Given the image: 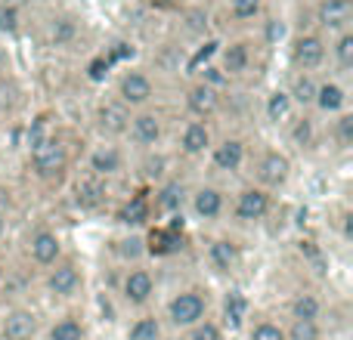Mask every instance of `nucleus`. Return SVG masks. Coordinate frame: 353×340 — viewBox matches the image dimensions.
Segmentation results:
<instances>
[{
  "instance_id": "obj_42",
  "label": "nucleus",
  "mask_w": 353,
  "mask_h": 340,
  "mask_svg": "<svg viewBox=\"0 0 353 340\" xmlns=\"http://www.w3.org/2000/svg\"><path fill=\"white\" fill-rule=\"evenodd\" d=\"M50 134H56L53 130V124H50V115H41V118H34L31 121V127H28V136H25V146H37L41 140H47Z\"/></svg>"
},
{
  "instance_id": "obj_9",
  "label": "nucleus",
  "mask_w": 353,
  "mask_h": 340,
  "mask_svg": "<svg viewBox=\"0 0 353 340\" xmlns=\"http://www.w3.org/2000/svg\"><path fill=\"white\" fill-rule=\"evenodd\" d=\"M270 211H273V195L261 186H245L232 201V220L245 226L261 223Z\"/></svg>"
},
{
  "instance_id": "obj_17",
  "label": "nucleus",
  "mask_w": 353,
  "mask_h": 340,
  "mask_svg": "<svg viewBox=\"0 0 353 340\" xmlns=\"http://www.w3.org/2000/svg\"><path fill=\"white\" fill-rule=\"evenodd\" d=\"M28 257H31V263H34V266H43V269H50L53 263H59L62 260V238H59V232L47 229V226L34 229V232H31V238H28Z\"/></svg>"
},
{
  "instance_id": "obj_23",
  "label": "nucleus",
  "mask_w": 353,
  "mask_h": 340,
  "mask_svg": "<svg viewBox=\"0 0 353 340\" xmlns=\"http://www.w3.org/2000/svg\"><path fill=\"white\" fill-rule=\"evenodd\" d=\"M239 260H242V254H239V244L232 242V238H214V242L208 244V263H211V269L217 275L236 273Z\"/></svg>"
},
{
  "instance_id": "obj_3",
  "label": "nucleus",
  "mask_w": 353,
  "mask_h": 340,
  "mask_svg": "<svg viewBox=\"0 0 353 340\" xmlns=\"http://www.w3.org/2000/svg\"><path fill=\"white\" fill-rule=\"evenodd\" d=\"M115 99L124 103L130 111L137 109H149L155 99V81L146 68H124L115 78Z\"/></svg>"
},
{
  "instance_id": "obj_32",
  "label": "nucleus",
  "mask_w": 353,
  "mask_h": 340,
  "mask_svg": "<svg viewBox=\"0 0 353 340\" xmlns=\"http://www.w3.org/2000/svg\"><path fill=\"white\" fill-rule=\"evenodd\" d=\"M47 340H87V328L78 316H62L50 325Z\"/></svg>"
},
{
  "instance_id": "obj_25",
  "label": "nucleus",
  "mask_w": 353,
  "mask_h": 340,
  "mask_svg": "<svg viewBox=\"0 0 353 340\" xmlns=\"http://www.w3.org/2000/svg\"><path fill=\"white\" fill-rule=\"evenodd\" d=\"M329 62L335 65L338 74L353 72V28L329 37Z\"/></svg>"
},
{
  "instance_id": "obj_39",
  "label": "nucleus",
  "mask_w": 353,
  "mask_h": 340,
  "mask_svg": "<svg viewBox=\"0 0 353 340\" xmlns=\"http://www.w3.org/2000/svg\"><path fill=\"white\" fill-rule=\"evenodd\" d=\"M186 340H223V325L214 319H201L192 328H186Z\"/></svg>"
},
{
  "instance_id": "obj_20",
  "label": "nucleus",
  "mask_w": 353,
  "mask_h": 340,
  "mask_svg": "<svg viewBox=\"0 0 353 340\" xmlns=\"http://www.w3.org/2000/svg\"><path fill=\"white\" fill-rule=\"evenodd\" d=\"M37 334V312L28 306H12L6 310L0 322V337L3 340H34Z\"/></svg>"
},
{
  "instance_id": "obj_45",
  "label": "nucleus",
  "mask_w": 353,
  "mask_h": 340,
  "mask_svg": "<svg viewBox=\"0 0 353 340\" xmlns=\"http://www.w3.org/2000/svg\"><path fill=\"white\" fill-rule=\"evenodd\" d=\"M109 62H105V56L99 53L97 59H90V65H87V78L90 81H105V74H109Z\"/></svg>"
},
{
  "instance_id": "obj_38",
  "label": "nucleus",
  "mask_w": 353,
  "mask_h": 340,
  "mask_svg": "<svg viewBox=\"0 0 353 340\" xmlns=\"http://www.w3.org/2000/svg\"><path fill=\"white\" fill-rule=\"evenodd\" d=\"M332 136H335V142L341 149L353 146V111H341V115H335V121H332Z\"/></svg>"
},
{
  "instance_id": "obj_36",
  "label": "nucleus",
  "mask_w": 353,
  "mask_h": 340,
  "mask_svg": "<svg viewBox=\"0 0 353 340\" xmlns=\"http://www.w3.org/2000/svg\"><path fill=\"white\" fill-rule=\"evenodd\" d=\"M288 136H292V142L298 149H313V142H316V124H313V118L301 115L292 121V127H288Z\"/></svg>"
},
{
  "instance_id": "obj_11",
  "label": "nucleus",
  "mask_w": 353,
  "mask_h": 340,
  "mask_svg": "<svg viewBox=\"0 0 353 340\" xmlns=\"http://www.w3.org/2000/svg\"><path fill=\"white\" fill-rule=\"evenodd\" d=\"M254 65V43L248 37H236V41H226L220 47V72L230 81L245 78Z\"/></svg>"
},
{
  "instance_id": "obj_52",
  "label": "nucleus",
  "mask_w": 353,
  "mask_h": 340,
  "mask_svg": "<svg viewBox=\"0 0 353 340\" xmlns=\"http://www.w3.org/2000/svg\"><path fill=\"white\" fill-rule=\"evenodd\" d=\"M3 279H6V269H3V263H0V285H3Z\"/></svg>"
},
{
  "instance_id": "obj_51",
  "label": "nucleus",
  "mask_w": 353,
  "mask_h": 340,
  "mask_svg": "<svg viewBox=\"0 0 353 340\" xmlns=\"http://www.w3.org/2000/svg\"><path fill=\"white\" fill-rule=\"evenodd\" d=\"M161 340H186V334H171V337H161Z\"/></svg>"
},
{
  "instance_id": "obj_33",
  "label": "nucleus",
  "mask_w": 353,
  "mask_h": 340,
  "mask_svg": "<svg viewBox=\"0 0 353 340\" xmlns=\"http://www.w3.org/2000/svg\"><path fill=\"white\" fill-rule=\"evenodd\" d=\"M22 31V3L0 0V37H16Z\"/></svg>"
},
{
  "instance_id": "obj_13",
  "label": "nucleus",
  "mask_w": 353,
  "mask_h": 340,
  "mask_svg": "<svg viewBox=\"0 0 353 340\" xmlns=\"http://www.w3.org/2000/svg\"><path fill=\"white\" fill-rule=\"evenodd\" d=\"M128 164V152H124L118 142L105 140L99 142V146L90 149V155H87V170L97 176H103V180H112V176H118Z\"/></svg>"
},
{
  "instance_id": "obj_4",
  "label": "nucleus",
  "mask_w": 353,
  "mask_h": 340,
  "mask_svg": "<svg viewBox=\"0 0 353 340\" xmlns=\"http://www.w3.org/2000/svg\"><path fill=\"white\" fill-rule=\"evenodd\" d=\"M208 319V294L201 288H186V291L174 294L168 304V322L176 331L192 328L195 322Z\"/></svg>"
},
{
  "instance_id": "obj_35",
  "label": "nucleus",
  "mask_w": 353,
  "mask_h": 340,
  "mask_svg": "<svg viewBox=\"0 0 353 340\" xmlns=\"http://www.w3.org/2000/svg\"><path fill=\"white\" fill-rule=\"evenodd\" d=\"M161 337H165V328H161L159 316H140L128 328V340H161Z\"/></svg>"
},
{
  "instance_id": "obj_26",
  "label": "nucleus",
  "mask_w": 353,
  "mask_h": 340,
  "mask_svg": "<svg viewBox=\"0 0 353 340\" xmlns=\"http://www.w3.org/2000/svg\"><path fill=\"white\" fill-rule=\"evenodd\" d=\"M248 310H251V304H248V297H245L242 291H236V288L226 291L223 304H220V312H223V328H230V331L242 328L245 319H248Z\"/></svg>"
},
{
  "instance_id": "obj_41",
  "label": "nucleus",
  "mask_w": 353,
  "mask_h": 340,
  "mask_svg": "<svg viewBox=\"0 0 353 340\" xmlns=\"http://www.w3.org/2000/svg\"><path fill=\"white\" fill-rule=\"evenodd\" d=\"M103 56H105V62L115 68V65H121V62L134 59V43H128V41H112L109 47H105Z\"/></svg>"
},
{
  "instance_id": "obj_22",
  "label": "nucleus",
  "mask_w": 353,
  "mask_h": 340,
  "mask_svg": "<svg viewBox=\"0 0 353 340\" xmlns=\"http://www.w3.org/2000/svg\"><path fill=\"white\" fill-rule=\"evenodd\" d=\"M211 164L217 170H223V173H239L245 164V140H239V136H223L220 142H214L211 146Z\"/></svg>"
},
{
  "instance_id": "obj_14",
  "label": "nucleus",
  "mask_w": 353,
  "mask_h": 340,
  "mask_svg": "<svg viewBox=\"0 0 353 340\" xmlns=\"http://www.w3.org/2000/svg\"><path fill=\"white\" fill-rule=\"evenodd\" d=\"M220 99H223V93L214 90V87H208L205 81H192V84L186 87V93H183L186 111L192 118H199V121H208L211 115H217V111H220Z\"/></svg>"
},
{
  "instance_id": "obj_1",
  "label": "nucleus",
  "mask_w": 353,
  "mask_h": 340,
  "mask_svg": "<svg viewBox=\"0 0 353 340\" xmlns=\"http://www.w3.org/2000/svg\"><path fill=\"white\" fill-rule=\"evenodd\" d=\"M288 59H292L294 72H323L325 62H329V37L319 34L316 28L310 31H298L288 43Z\"/></svg>"
},
{
  "instance_id": "obj_24",
  "label": "nucleus",
  "mask_w": 353,
  "mask_h": 340,
  "mask_svg": "<svg viewBox=\"0 0 353 340\" xmlns=\"http://www.w3.org/2000/svg\"><path fill=\"white\" fill-rule=\"evenodd\" d=\"M316 84H319V78H316V74H310V72H294L292 74V84L285 87V93H288V99H292L294 109H301V111L313 109Z\"/></svg>"
},
{
  "instance_id": "obj_31",
  "label": "nucleus",
  "mask_w": 353,
  "mask_h": 340,
  "mask_svg": "<svg viewBox=\"0 0 353 340\" xmlns=\"http://www.w3.org/2000/svg\"><path fill=\"white\" fill-rule=\"evenodd\" d=\"M263 6H267V0H230L226 3V16L236 25H248L263 16Z\"/></svg>"
},
{
  "instance_id": "obj_48",
  "label": "nucleus",
  "mask_w": 353,
  "mask_h": 340,
  "mask_svg": "<svg viewBox=\"0 0 353 340\" xmlns=\"http://www.w3.org/2000/svg\"><path fill=\"white\" fill-rule=\"evenodd\" d=\"M146 3L159 12H176L180 6H186V0H146Z\"/></svg>"
},
{
  "instance_id": "obj_28",
  "label": "nucleus",
  "mask_w": 353,
  "mask_h": 340,
  "mask_svg": "<svg viewBox=\"0 0 353 340\" xmlns=\"http://www.w3.org/2000/svg\"><path fill=\"white\" fill-rule=\"evenodd\" d=\"M323 310H325V304L319 300V294H313V291L294 294L292 304H288L292 319H307V322H319V319H323Z\"/></svg>"
},
{
  "instance_id": "obj_47",
  "label": "nucleus",
  "mask_w": 353,
  "mask_h": 340,
  "mask_svg": "<svg viewBox=\"0 0 353 340\" xmlns=\"http://www.w3.org/2000/svg\"><path fill=\"white\" fill-rule=\"evenodd\" d=\"M10 211H12V192L3 186V182H0V226H6Z\"/></svg>"
},
{
  "instance_id": "obj_5",
  "label": "nucleus",
  "mask_w": 353,
  "mask_h": 340,
  "mask_svg": "<svg viewBox=\"0 0 353 340\" xmlns=\"http://www.w3.org/2000/svg\"><path fill=\"white\" fill-rule=\"evenodd\" d=\"M124 136L134 142V149H140V152H152V149L161 142V136H165V118H161V111L137 109L134 115H130L128 134Z\"/></svg>"
},
{
  "instance_id": "obj_44",
  "label": "nucleus",
  "mask_w": 353,
  "mask_h": 340,
  "mask_svg": "<svg viewBox=\"0 0 353 340\" xmlns=\"http://www.w3.org/2000/svg\"><path fill=\"white\" fill-rule=\"evenodd\" d=\"M199 81H205L208 87H214V90H220L223 93V87H230L232 81L226 78L223 72H220V65H208V68H201V78Z\"/></svg>"
},
{
  "instance_id": "obj_30",
  "label": "nucleus",
  "mask_w": 353,
  "mask_h": 340,
  "mask_svg": "<svg viewBox=\"0 0 353 340\" xmlns=\"http://www.w3.org/2000/svg\"><path fill=\"white\" fill-rule=\"evenodd\" d=\"M292 111H294V105H292V99H288L285 87H276L267 96V103H263V115H267L270 124H285L288 118H292Z\"/></svg>"
},
{
  "instance_id": "obj_40",
  "label": "nucleus",
  "mask_w": 353,
  "mask_h": 340,
  "mask_svg": "<svg viewBox=\"0 0 353 340\" xmlns=\"http://www.w3.org/2000/svg\"><path fill=\"white\" fill-rule=\"evenodd\" d=\"M248 340H285V328L273 319H261V322L251 325Z\"/></svg>"
},
{
  "instance_id": "obj_29",
  "label": "nucleus",
  "mask_w": 353,
  "mask_h": 340,
  "mask_svg": "<svg viewBox=\"0 0 353 340\" xmlns=\"http://www.w3.org/2000/svg\"><path fill=\"white\" fill-rule=\"evenodd\" d=\"M118 220H121L124 226H146L149 220H152V201H149L146 195H130V198L124 201V207L118 211Z\"/></svg>"
},
{
  "instance_id": "obj_10",
  "label": "nucleus",
  "mask_w": 353,
  "mask_h": 340,
  "mask_svg": "<svg viewBox=\"0 0 353 340\" xmlns=\"http://www.w3.org/2000/svg\"><path fill=\"white\" fill-rule=\"evenodd\" d=\"M130 115H134V111H130L124 103H118L115 96H105V99H99L97 103L93 124H97V130L105 136V140H121V136L128 134Z\"/></svg>"
},
{
  "instance_id": "obj_46",
  "label": "nucleus",
  "mask_w": 353,
  "mask_h": 340,
  "mask_svg": "<svg viewBox=\"0 0 353 340\" xmlns=\"http://www.w3.org/2000/svg\"><path fill=\"white\" fill-rule=\"evenodd\" d=\"M118 244H124V248H118V251H121L124 257H130V260H137V257L146 251V248H143V238H137V235L124 238V242H118Z\"/></svg>"
},
{
  "instance_id": "obj_6",
  "label": "nucleus",
  "mask_w": 353,
  "mask_h": 340,
  "mask_svg": "<svg viewBox=\"0 0 353 340\" xmlns=\"http://www.w3.org/2000/svg\"><path fill=\"white\" fill-rule=\"evenodd\" d=\"M313 22L325 37L341 34L353 28V0H316L313 3Z\"/></svg>"
},
{
  "instance_id": "obj_27",
  "label": "nucleus",
  "mask_w": 353,
  "mask_h": 340,
  "mask_svg": "<svg viewBox=\"0 0 353 340\" xmlns=\"http://www.w3.org/2000/svg\"><path fill=\"white\" fill-rule=\"evenodd\" d=\"M183 201H186V186H183L180 180H165L159 186V192H155V207H159L161 213H180Z\"/></svg>"
},
{
  "instance_id": "obj_7",
  "label": "nucleus",
  "mask_w": 353,
  "mask_h": 340,
  "mask_svg": "<svg viewBox=\"0 0 353 340\" xmlns=\"http://www.w3.org/2000/svg\"><path fill=\"white\" fill-rule=\"evenodd\" d=\"M254 180H257L254 186L267 189V192L282 189L292 180V161H288V155L279 152V149H267V152L254 161Z\"/></svg>"
},
{
  "instance_id": "obj_2",
  "label": "nucleus",
  "mask_w": 353,
  "mask_h": 340,
  "mask_svg": "<svg viewBox=\"0 0 353 340\" xmlns=\"http://www.w3.org/2000/svg\"><path fill=\"white\" fill-rule=\"evenodd\" d=\"M28 161H31V173L37 180H56L68 167L72 155H68V146L59 134H50L47 140H41L37 146L28 149Z\"/></svg>"
},
{
  "instance_id": "obj_12",
  "label": "nucleus",
  "mask_w": 353,
  "mask_h": 340,
  "mask_svg": "<svg viewBox=\"0 0 353 340\" xmlns=\"http://www.w3.org/2000/svg\"><path fill=\"white\" fill-rule=\"evenodd\" d=\"M105 198H109V180L90 173V170H84V173L74 180L72 204L78 207V211H99V207L105 204Z\"/></svg>"
},
{
  "instance_id": "obj_53",
  "label": "nucleus",
  "mask_w": 353,
  "mask_h": 340,
  "mask_svg": "<svg viewBox=\"0 0 353 340\" xmlns=\"http://www.w3.org/2000/svg\"><path fill=\"white\" fill-rule=\"evenodd\" d=\"M3 232H6V226H0V238H3Z\"/></svg>"
},
{
  "instance_id": "obj_8",
  "label": "nucleus",
  "mask_w": 353,
  "mask_h": 340,
  "mask_svg": "<svg viewBox=\"0 0 353 340\" xmlns=\"http://www.w3.org/2000/svg\"><path fill=\"white\" fill-rule=\"evenodd\" d=\"M43 288H47L50 297L56 300H68L84 288V269L74 260H59L47 269V279H43Z\"/></svg>"
},
{
  "instance_id": "obj_50",
  "label": "nucleus",
  "mask_w": 353,
  "mask_h": 340,
  "mask_svg": "<svg viewBox=\"0 0 353 340\" xmlns=\"http://www.w3.org/2000/svg\"><path fill=\"white\" fill-rule=\"evenodd\" d=\"M22 6H41V3H47V0H19Z\"/></svg>"
},
{
  "instance_id": "obj_19",
  "label": "nucleus",
  "mask_w": 353,
  "mask_h": 340,
  "mask_svg": "<svg viewBox=\"0 0 353 340\" xmlns=\"http://www.w3.org/2000/svg\"><path fill=\"white\" fill-rule=\"evenodd\" d=\"M313 109L325 118H335L341 111H347V87L338 78H319L316 96H313Z\"/></svg>"
},
{
  "instance_id": "obj_16",
  "label": "nucleus",
  "mask_w": 353,
  "mask_h": 340,
  "mask_svg": "<svg viewBox=\"0 0 353 340\" xmlns=\"http://www.w3.org/2000/svg\"><path fill=\"white\" fill-rule=\"evenodd\" d=\"M155 288H159L155 285V275L143 266H134L121 279V300L128 306H146L155 297Z\"/></svg>"
},
{
  "instance_id": "obj_18",
  "label": "nucleus",
  "mask_w": 353,
  "mask_h": 340,
  "mask_svg": "<svg viewBox=\"0 0 353 340\" xmlns=\"http://www.w3.org/2000/svg\"><path fill=\"white\" fill-rule=\"evenodd\" d=\"M214 146V134L211 127H208V121H199V118H192V121L183 124L180 136H176V149H180L186 158H201V155H208Z\"/></svg>"
},
{
  "instance_id": "obj_37",
  "label": "nucleus",
  "mask_w": 353,
  "mask_h": 340,
  "mask_svg": "<svg viewBox=\"0 0 353 340\" xmlns=\"http://www.w3.org/2000/svg\"><path fill=\"white\" fill-rule=\"evenodd\" d=\"M285 340H323V325L307 322V319H292L285 328Z\"/></svg>"
},
{
  "instance_id": "obj_21",
  "label": "nucleus",
  "mask_w": 353,
  "mask_h": 340,
  "mask_svg": "<svg viewBox=\"0 0 353 340\" xmlns=\"http://www.w3.org/2000/svg\"><path fill=\"white\" fill-rule=\"evenodd\" d=\"M189 204H192V213L201 223H214V220H220L226 211V195L220 192L217 186H199L189 195Z\"/></svg>"
},
{
  "instance_id": "obj_15",
  "label": "nucleus",
  "mask_w": 353,
  "mask_h": 340,
  "mask_svg": "<svg viewBox=\"0 0 353 340\" xmlns=\"http://www.w3.org/2000/svg\"><path fill=\"white\" fill-rule=\"evenodd\" d=\"M78 34H81V19L74 12H53L47 28H43V43L50 50H68L74 47Z\"/></svg>"
},
{
  "instance_id": "obj_43",
  "label": "nucleus",
  "mask_w": 353,
  "mask_h": 340,
  "mask_svg": "<svg viewBox=\"0 0 353 340\" xmlns=\"http://www.w3.org/2000/svg\"><path fill=\"white\" fill-rule=\"evenodd\" d=\"M176 12H183L186 19H192V22H186V28L192 31V34H205L208 31V12L201 10V6H180Z\"/></svg>"
},
{
  "instance_id": "obj_34",
  "label": "nucleus",
  "mask_w": 353,
  "mask_h": 340,
  "mask_svg": "<svg viewBox=\"0 0 353 340\" xmlns=\"http://www.w3.org/2000/svg\"><path fill=\"white\" fill-rule=\"evenodd\" d=\"M176 248H180V229L159 226V229L149 232V254H174Z\"/></svg>"
},
{
  "instance_id": "obj_49",
  "label": "nucleus",
  "mask_w": 353,
  "mask_h": 340,
  "mask_svg": "<svg viewBox=\"0 0 353 340\" xmlns=\"http://www.w3.org/2000/svg\"><path fill=\"white\" fill-rule=\"evenodd\" d=\"M10 68H12L10 47H3V43H0V78H6V74H10Z\"/></svg>"
}]
</instances>
